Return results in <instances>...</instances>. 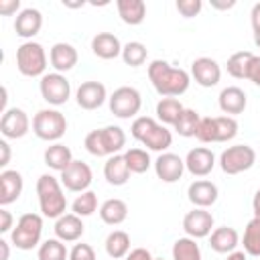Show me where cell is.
<instances>
[{
  "label": "cell",
  "mask_w": 260,
  "mask_h": 260,
  "mask_svg": "<svg viewBox=\"0 0 260 260\" xmlns=\"http://www.w3.org/2000/svg\"><path fill=\"white\" fill-rule=\"evenodd\" d=\"M148 79L162 98H179L189 89L191 83V75L185 69L173 67L162 59H156L148 65Z\"/></svg>",
  "instance_id": "obj_1"
},
{
  "label": "cell",
  "mask_w": 260,
  "mask_h": 260,
  "mask_svg": "<svg viewBox=\"0 0 260 260\" xmlns=\"http://www.w3.org/2000/svg\"><path fill=\"white\" fill-rule=\"evenodd\" d=\"M37 197L41 213L49 219H59L65 215L67 209V197L61 189V181L53 175H41L37 179Z\"/></svg>",
  "instance_id": "obj_2"
},
{
  "label": "cell",
  "mask_w": 260,
  "mask_h": 260,
  "mask_svg": "<svg viewBox=\"0 0 260 260\" xmlns=\"http://www.w3.org/2000/svg\"><path fill=\"white\" fill-rule=\"evenodd\" d=\"M130 134H132V138H136L140 144H144L148 150H154V152L167 150L173 142L171 130H167L165 124H160L148 116L136 118L130 126Z\"/></svg>",
  "instance_id": "obj_3"
},
{
  "label": "cell",
  "mask_w": 260,
  "mask_h": 260,
  "mask_svg": "<svg viewBox=\"0 0 260 260\" xmlns=\"http://www.w3.org/2000/svg\"><path fill=\"white\" fill-rule=\"evenodd\" d=\"M85 150L93 156H114L126 146V132L120 126L91 130L85 136Z\"/></svg>",
  "instance_id": "obj_4"
},
{
  "label": "cell",
  "mask_w": 260,
  "mask_h": 260,
  "mask_svg": "<svg viewBox=\"0 0 260 260\" xmlns=\"http://www.w3.org/2000/svg\"><path fill=\"white\" fill-rule=\"evenodd\" d=\"M43 217L39 213H22L10 232V242L18 250H32L41 246Z\"/></svg>",
  "instance_id": "obj_5"
},
{
  "label": "cell",
  "mask_w": 260,
  "mask_h": 260,
  "mask_svg": "<svg viewBox=\"0 0 260 260\" xmlns=\"http://www.w3.org/2000/svg\"><path fill=\"white\" fill-rule=\"evenodd\" d=\"M238 134V122L232 116L201 118L195 138L201 142H228Z\"/></svg>",
  "instance_id": "obj_6"
},
{
  "label": "cell",
  "mask_w": 260,
  "mask_h": 260,
  "mask_svg": "<svg viewBox=\"0 0 260 260\" xmlns=\"http://www.w3.org/2000/svg\"><path fill=\"white\" fill-rule=\"evenodd\" d=\"M16 67L26 77H43L47 69V53L41 43L26 41L16 49Z\"/></svg>",
  "instance_id": "obj_7"
},
{
  "label": "cell",
  "mask_w": 260,
  "mask_h": 260,
  "mask_svg": "<svg viewBox=\"0 0 260 260\" xmlns=\"http://www.w3.org/2000/svg\"><path fill=\"white\" fill-rule=\"evenodd\" d=\"M67 130V120L59 110H39L32 118V132L37 138L57 142Z\"/></svg>",
  "instance_id": "obj_8"
},
{
  "label": "cell",
  "mask_w": 260,
  "mask_h": 260,
  "mask_svg": "<svg viewBox=\"0 0 260 260\" xmlns=\"http://www.w3.org/2000/svg\"><path fill=\"white\" fill-rule=\"evenodd\" d=\"M256 162V150L248 144H234L228 146L219 156V167L225 175H240L252 169Z\"/></svg>",
  "instance_id": "obj_9"
},
{
  "label": "cell",
  "mask_w": 260,
  "mask_h": 260,
  "mask_svg": "<svg viewBox=\"0 0 260 260\" xmlns=\"http://www.w3.org/2000/svg\"><path fill=\"white\" fill-rule=\"evenodd\" d=\"M140 108H142L140 91L130 85H122V87L114 89V93L110 95V112L116 118L130 120L140 112Z\"/></svg>",
  "instance_id": "obj_10"
},
{
  "label": "cell",
  "mask_w": 260,
  "mask_h": 260,
  "mask_svg": "<svg viewBox=\"0 0 260 260\" xmlns=\"http://www.w3.org/2000/svg\"><path fill=\"white\" fill-rule=\"evenodd\" d=\"M39 89L45 102L51 106H61L71 95V83L63 73H45L39 81Z\"/></svg>",
  "instance_id": "obj_11"
},
{
  "label": "cell",
  "mask_w": 260,
  "mask_h": 260,
  "mask_svg": "<svg viewBox=\"0 0 260 260\" xmlns=\"http://www.w3.org/2000/svg\"><path fill=\"white\" fill-rule=\"evenodd\" d=\"M93 181V173L89 169L87 162L83 160H75L61 173V185L71 191V193H83V191H89V185Z\"/></svg>",
  "instance_id": "obj_12"
},
{
  "label": "cell",
  "mask_w": 260,
  "mask_h": 260,
  "mask_svg": "<svg viewBox=\"0 0 260 260\" xmlns=\"http://www.w3.org/2000/svg\"><path fill=\"white\" fill-rule=\"evenodd\" d=\"M30 130V120L22 108H8L0 118V132L4 138H22Z\"/></svg>",
  "instance_id": "obj_13"
},
{
  "label": "cell",
  "mask_w": 260,
  "mask_h": 260,
  "mask_svg": "<svg viewBox=\"0 0 260 260\" xmlns=\"http://www.w3.org/2000/svg\"><path fill=\"white\" fill-rule=\"evenodd\" d=\"M191 75L201 87H213L221 79V67L211 57H199L191 63Z\"/></svg>",
  "instance_id": "obj_14"
},
{
  "label": "cell",
  "mask_w": 260,
  "mask_h": 260,
  "mask_svg": "<svg viewBox=\"0 0 260 260\" xmlns=\"http://www.w3.org/2000/svg\"><path fill=\"white\" fill-rule=\"evenodd\" d=\"M211 228H213V215L207 209H203V207H195L193 211H189L183 217V230L193 240H199V238L209 236L211 234Z\"/></svg>",
  "instance_id": "obj_15"
},
{
  "label": "cell",
  "mask_w": 260,
  "mask_h": 260,
  "mask_svg": "<svg viewBox=\"0 0 260 260\" xmlns=\"http://www.w3.org/2000/svg\"><path fill=\"white\" fill-rule=\"evenodd\" d=\"M154 171L162 183H177L183 177L185 160L175 152H160L154 160Z\"/></svg>",
  "instance_id": "obj_16"
},
{
  "label": "cell",
  "mask_w": 260,
  "mask_h": 260,
  "mask_svg": "<svg viewBox=\"0 0 260 260\" xmlns=\"http://www.w3.org/2000/svg\"><path fill=\"white\" fill-rule=\"evenodd\" d=\"M215 167V154L205 148V146H197V148H191L187 152V158H185V169L193 175V177H205L213 171Z\"/></svg>",
  "instance_id": "obj_17"
},
{
  "label": "cell",
  "mask_w": 260,
  "mask_h": 260,
  "mask_svg": "<svg viewBox=\"0 0 260 260\" xmlns=\"http://www.w3.org/2000/svg\"><path fill=\"white\" fill-rule=\"evenodd\" d=\"M106 85L100 81H83L75 91L77 106L83 110H98L106 102Z\"/></svg>",
  "instance_id": "obj_18"
},
{
  "label": "cell",
  "mask_w": 260,
  "mask_h": 260,
  "mask_svg": "<svg viewBox=\"0 0 260 260\" xmlns=\"http://www.w3.org/2000/svg\"><path fill=\"white\" fill-rule=\"evenodd\" d=\"M22 187H24L22 175L14 169H4L0 173V205L6 207L10 203H14L20 197Z\"/></svg>",
  "instance_id": "obj_19"
},
{
  "label": "cell",
  "mask_w": 260,
  "mask_h": 260,
  "mask_svg": "<svg viewBox=\"0 0 260 260\" xmlns=\"http://www.w3.org/2000/svg\"><path fill=\"white\" fill-rule=\"evenodd\" d=\"M217 195H219V191H217L215 183L205 181V179H199V181L191 183L189 189H187L189 201H191L195 207H203V209L209 207V205H213V203L217 201Z\"/></svg>",
  "instance_id": "obj_20"
},
{
  "label": "cell",
  "mask_w": 260,
  "mask_h": 260,
  "mask_svg": "<svg viewBox=\"0 0 260 260\" xmlns=\"http://www.w3.org/2000/svg\"><path fill=\"white\" fill-rule=\"evenodd\" d=\"M122 43L116 35L112 32H98L93 39H91V51L95 57L104 59V61H110V59H116L122 55Z\"/></svg>",
  "instance_id": "obj_21"
},
{
  "label": "cell",
  "mask_w": 260,
  "mask_h": 260,
  "mask_svg": "<svg viewBox=\"0 0 260 260\" xmlns=\"http://www.w3.org/2000/svg\"><path fill=\"white\" fill-rule=\"evenodd\" d=\"M43 26V14L37 8H22L16 14L14 20V30L22 39H32Z\"/></svg>",
  "instance_id": "obj_22"
},
{
  "label": "cell",
  "mask_w": 260,
  "mask_h": 260,
  "mask_svg": "<svg viewBox=\"0 0 260 260\" xmlns=\"http://www.w3.org/2000/svg\"><path fill=\"white\" fill-rule=\"evenodd\" d=\"M49 61L57 73H65L77 65V51L69 43H55L49 51Z\"/></svg>",
  "instance_id": "obj_23"
},
{
  "label": "cell",
  "mask_w": 260,
  "mask_h": 260,
  "mask_svg": "<svg viewBox=\"0 0 260 260\" xmlns=\"http://www.w3.org/2000/svg\"><path fill=\"white\" fill-rule=\"evenodd\" d=\"M83 221L75 213H65L55 221V236L61 242H77L83 236Z\"/></svg>",
  "instance_id": "obj_24"
},
{
  "label": "cell",
  "mask_w": 260,
  "mask_h": 260,
  "mask_svg": "<svg viewBox=\"0 0 260 260\" xmlns=\"http://www.w3.org/2000/svg\"><path fill=\"white\" fill-rule=\"evenodd\" d=\"M246 106H248V98H246L244 89H240L236 85H230V87L221 89V93H219V110L223 114L234 118V116L242 114L246 110Z\"/></svg>",
  "instance_id": "obj_25"
},
{
  "label": "cell",
  "mask_w": 260,
  "mask_h": 260,
  "mask_svg": "<svg viewBox=\"0 0 260 260\" xmlns=\"http://www.w3.org/2000/svg\"><path fill=\"white\" fill-rule=\"evenodd\" d=\"M104 177L110 185L114 187H122L128 183L130 179V169H128V162L124 158V154H114V156H108L106 165H104Z\"/></svg>",
  "instance_id": "obj_26"
},
{
  "label": "cell",
  "mask_w": 260,
  "mask_h": 260,
  "mask_svg": "<svg viewBox=\"0 0 260 260\" xmlns=\"http://www.w3.org/2000/svg\"><path fill=\"white\" fill-rule=\"evenodd\" d=\"M240 244V236L234 228H228V225H221V228H215L209 236V246L213 252L217 254H230L236 250V246Z\"/></svg>",
  "instance_id": "obj_27"
},
{
  "label": "cell",
  "mask_w": 260,
  "mask_h": 260,
  "mask_svg": "<svg viewBox=\"0 0 260 260\" xmlns=\"http://www.w3.org/2000/svg\"><path fill=\"white\" fill-rule=\"evenodd\" d=\"M126 217H128V205L118 197L106 199L100 205V219L106 225H120L122 221H126Z\"/></svg>",
  "instance_id": "obj_28"
},
{
  "label": "cell",
  "mask_w": 260,
  "mask_h": 260,
  "mask_svg": "<svg viewBox=\"0 0 260 260\" xmlns=\"http://www.w3.org/2000/svg\"><path fill=\"white\" fill-rule=\"evenodd\" d=\"M116 8L120 18L130 26H138L146 18V4L142 0H118Z\"/></svg>",
  "instance_id": "obj_29"
},
{
  "label": "cell",
  "mask_w": 260,
  "mask_h": 260,
  "mask_svg": "<svg viewBox=\"0 0 260 260\" xmlns=\"http://www.w3.org/2000/svg\"><path fill=\"white\" fill-rule=\"evenodd\" d=\"M73 162V154H71V148L61 144V142H55L51 144L47 150H45V165L53 171H59L63 173L69 165Z\"/></svg>",
  "instance_id": "obj_30"
},
{
  "label": "cell",
  "mask_w": 260,
  "mask_h": 260,
  "mask_svg": "<svg viewBox=\"0 0 260 260\" xmlns=\"http://www.w3.org/2000/svg\"><path fill=\"white\" fill-rule=\"evenodd\" d=\"M106 254L114 260L126 258L130 252V236L124 230H114L112 234H108L106 238Z\"/></svg>",
  "instance_id": "obj_31"
},
{
  "label": "cell",
  "mask_w": 260,
  "mask_h": 260,
  "mask_svg": "<svg viewBox=\"0 0 260 260\" xmlns=\"http://www.w3.org/2000/svg\"><path fill=\"white\" fill-rule=\"evenodd\" d=\"M183 104L177 98H162L156 104V118L160 120V124H171L175 126V122L179 120L181 112H183Z\"/></svg>",
  "instance_id": "obj_32"
},
{
  "label": "cell",
  "mask_w": 260,
  "mask_h": 260,
  "mask_svg": "<svg viewBox=\"0 0 260 260\" xmlns=\"http://www.w3.org/2000/svg\"><path fill=\"white\" fill-rule=\"evenodd\" d=\"M199 122H201V116H199L195 110L185 108V110L181 112V116H179V120L175 122V126H173V128L177 130V134H179V136L191 138V136H195V134H197Z\"/></svg>",
  "instance_id": "obj_33"
},
{
  "label": "cell",
  "mask_w": 260,
  "mask_h": 260,
  "mask_svg": "<svg viewBox=\"0 0 260 260\" xmlns=\"http://www.w3.org/2000/svg\"><path fill=\"white\" fill-rule=\"evenodd\" d=\"M37 258L39 260H69V252L59 238H51L39 246Z\"/></svg>",
  "instance_id": "obj_34"
},
{
  "label": "cell",
  "mask_w": 260,
  "mask_h": 260,
  "mask_svg": "<svg viewBox=\"0 0 260 260\" xmlns=\"http://www.w3.org/2000/svg\"><path fill=\"white\" fill-rule=\"evenodd\" d=\"M242 244H244V252L248 256H260V219L254 217L248 221L246 230H244V238H242Z\"/></svg>",
  "instance_id": "obj_35"
},
{
  "label": "cell",
  "mask_w": 260,
  "mask_h": 260,
  "mask_svg": "<svg viewBox=\"0 0 260 260\" xmlns=\"http://www.w3.org/2000/svg\"><path fill=\"white\" fill-rule=\"evenodd\" d=\"M254 59V53L250 51H238L234 53L230 59H228V73L236 79H246L248 77V67H250V61Z\"/></svg>",
  "instance_id": "obj_36"
},
{
  "label": "cell",
  "mask_w": 260,
  "mask_h": 260,
  "mask_svg": "<svg viewBox=\"0 0 260 260\" xmlns=\"http://www.w3.org/2000/svg\"><path fill=\"white\" fill-rule=\"evenodd\" d=\"M173 260H201L199 244L193 238H179L173 244Z\"/></svg>",
  "instance_id": "obj_37"
},
{
  "label": "cell",
  "mask_w": 260,
  "mask_h": 260,
  "mask_svg": "<svg viewBox=\"0 0 260 260\" xmlns=\"http://www.w3.org/2000/svg\"><path fill=\"white\" fill-rule=\"evenodd\" d=\"M124 158L128 162L130 173H136V175L146 173L150 169V165H152V160H150V156H148V152L144 148H130V150L124 152Z\"/></svg>",
  "instance_id": "obj_38"
},
{
  "label": "cell",
  "mask_w": 260,
  "mask_h": 260,
  "mask_svg": "<svg viewBox=\"0 0 260 260\" xmlns=\"http://www.w3.org/2000/svg\"><path fill=\"white\" fill-rule=\"evenodd\" d=\"M71 211L79 217H87L93 215L98 211V195L93 191H83L75 197V201L71 203Z\"/></svg>",
  "instance_id": "obj_39"
},
{
  "label": "cell",
  "mask_w": 260,
  "mask_h": 260,
  "mask_svg": "<svg viewBox=\"0 0 260 260\" xmlns=\"http://www.w3.org/2000/svg\"><path fill=\"white\" fill-rule=\"evenodd\" d=\"M146 57H148V51L140 41H130L122 49V59L130 67H140L146 61Z\"/></svg>",
  "instance_id": "obj_40"
},
{
  "label": "cell",
  "mask_w": 260,
  "mask_h": 260,
  "mask_svg": "<svg viewBox=\"0 0 260 260\" xmlns=\"http://www.w3.org/2000/svg\"><path fill=\"white\" fill-rule=\"evenodd\" d=\"M203 2L201 0H177V10L181 12V16L185 18H193L201 12Z\"/></svg>",
  "instance_id": "obj_41"
},
{
  "label": "cell",
  "mask_w": 260,
  "mask_h": 260,
  "mask_svg": "<svg viewBox=\"0 0 260 260\" xmlns=\"http://www.w3.org/2000/svg\"><path fill=\"white\" fill-rule=\"evenodd\" d=\"M69 260H95V252L89 244H75L69 252Z\"/></svg>",
  "instance_id": "obj_42"
},
{
  "label": "cell",
  "mask_w": 260,
  "mask_h": 260,
  "mask_svg": "<svg viewBox=\"0 0 260 260\" xmlns=\"http://www.w3.org/2000/svg\"><path fill=\"white\" fill-rule=\"evenodd\" d=\"M250 20H252V30H254V43H256V47L260 49V2H256V4L252 6Z\"/></svg>",
  "instance_id": "obj_43"
},
{
  "label": "cell",
  "mask_w": 260,
  "mask_h": 260,
  "mask_svg": "<svg viewBox=\"0 0 260 260\" xmlns=\"http://www.w3.org/2000/svg\"><path fill=\"white\" fill-rule=\"evenodd\" d=\"M246 79H250L254 85H258V87H260V57H256V55H254V59L250 61L248 77H246Z\"/></svg>",
  "instance_id": "obj_44"
},
{
  "label": "cell",
  "mask_w": 260,
  "mask_h": 260,
  "mask_svg": "<svg viewBox=\"0 0 260 260\" xmlns=\"http://www.w3.org/2000/svg\"><path fill=\"white\" fill-rule=\"evenodd\" d=\"M14 223V217H12V213L8 211V209H0V232L2 234H6V232H12V225Z\"/></svg>",
  "instance_id": "obj_45"
},
{
  "label": "cell",
  "mask_w": 260,
  "mask_h": 260,
  "mask_svg": "<svg viewBox=\"0 0 260 260\" xmlns=\"http://www.w3.org/2000/svg\"><path fill=\"white\" fill-rule=\"evenodd\" d=\"M20 8V0H0V14L10 16Z\"/></svg>",
  "instance_id": "obj_46"
},
{
  "label": "cell",
  "mask_w": 260,
  "mask_h": 260,
  "mask_svg": "<svg viewBox=\"0 0 260 260\" xmlns=\"http://www.w3.org/2000/svg\"><path fill=\"white\" fill-rule=\"evenodd\" d=\"M126 260H152V256L146 248H134L132 252H128Z\"/></svg>",
  "instance_id": "obj_47"
},
{
  "label": "cell",
  "mask_w": 260,
  "mask_h": 260,
  "mask_svg": "<svg viewBox=\"0 0 260 260\" xmlns=\"http://www.w3.org/2000/svg\"><path fill=\"white\" fill-rule=\"evenodd\" d=\"M10 162V146L6 140H0V167H6Z\"/></svg>",
  "instance_id": "obj_48"
},
{
  "label": "cell",
  "mask_w": 260,
  "mask_h": 260,
  "mask_svg": "<svg viewBox=\"0 0 260 260\" xmlns=\"http://www.w3.org/2000/svg\"><path fill=\"white\" fill-rule=\"evenodd\" d=\"M252 209H254V217L260 219V189L254 193V199H252Z\"/></svg>",
  "instance_id": "obj_49"
},
{
  "label": "cell",
  "mask_w": 260,
  "mask_h": 260,
  "mask_svg": "<svg viewBox=\"0 0 260 260\" xmlns=\"http://www.w3.org/2000/svg\"><path fill=\"white\" fill-rule=\"evenodd\" d=\"M8 254H10L8 242L6 240H0V260H8Z\"/></svg>",
  "instance_id": "obj_50"
},
{
  "label": "cell",
  "mask_w": 260,
  "mask_h": 260,
  "mask_svg": "<svg viewBox=\"0 0 260 260\" xmlns=\"http://www.w3.org/2000/svg\"><path fill=\"white\" fill-rule=\"evenodd\" d=\"M228 260H248V254H246V252H238V250H234V252L228 254Z\"/></svg>",
  "instance_id": "obj_51"
},
{
  "label": "cell",
  "mask_w": 260,
  "mask_h": 260,
  "mask_svg": "<svg viewBox=\"0 0 260 260\" xmlns=\"http://www.w3.org/2000/svg\"><path fill=\"white\" fill-rule=\"evenodd\" d=\"M6 102H8V89H6L4 85H2V102H0V108H2V114H4L6 110H8V108H6Z\"/></svg>",
  "instance_id": "obj_52"
},
{
  "label": "cell",
  "mask_w": 260,
  "mask_h": 260,
  "mask_svg": "<svg viewBox=\"0 0 260 260\" xmlns=\"http://www.w3.org/2000/svg\"><path fill=\"white\" fill-rule=\"evenodd\" d=\"M152 260H162V258H152Z\"/></svg>",
  "instance_id": "obj_53"
}]
</instances>
